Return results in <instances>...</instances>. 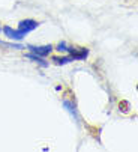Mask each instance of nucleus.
<instances>
[{
    "instance_id": "f257e3e1",
    "label": "nucleus",
    "mask_w": 138,
    "mask_h": 152,
    "mask_svg": "<svg viewBox=\"0 0 138 152\" xmlns=\"http://www.w3.org/2000/svg\"><path fill=\"white\" fill-rule=\"evenodd\" d=\"M3 33L11 41H21L23 38H26V35H27L24 32H21L20 29H12L11 26H5L3 27Z\"/></svg>"
},
{
    "instance_id": "1a4fd4ad",
    "label": "nucleus",
    "mask_w": 138,
    "mask_h": 152,
    "mask_svg": "<svg viewBox=\"0 0 138 152\" xmlns=\"http://www.w3.org/2000/svg\"><path fill=\"white\" fill-rule=\"evenodd\" d=\"M68 48H69V47H68L66 42H59V45H57V48H56V50H57V51H60V53H62V51H63V53H68Z\"/></svg>"
},
{
    "instance_id": "7ed1b4c3",
    "label": "nucleus",
    "mask_w": 138,
    "mask_h": 152,
    "mask_svg": "<svg viewBox=\"0 0 138 152\" xmlns=\"http://www.w3.org/2000/svg\"><path fill=\"white\" fill-rule=\"evenodd\" d=\"M62 104H63V107H65V110H66L69 115H71V118H72L77 124H80L81 118H80V115H78V110H77L75 104H74L72 101H69V99H63Z\"/></svg>"
},
{
    "instance_id": "20e7f679",
    "label": "nucleus",
    "mask_w": 138,
    "mask_h": 152,
    "mask_svg": "<svg viewBox=\"0 0 138 152\" xmlns=\"http://www.w3.org/2000/svg\"><path fill=\"white\" fill-rule=\"evenodd\" d=\"M69 56L72 57V60H84L89 56V50L87 48H75V47H69L68 48Z\"/></svg>"
},
{
    "instance_id": "f03ea898",
    "label": "nucleus",
    "mask_w": 138,
    "mask_h": 152,
    "mask_svg": "<svg viewBox=\"0 0 138 152\" xmlns=\"http://www.w3.org/2000/svg\"><path fill=\"white\" fill-rule=\"evenodd\" d=\"M39 24H41V23H38V21H35V20H32V18H26V20L20 21L18 29H20L21 32H24V33H30V32H33L35 29H38Z\"/></svg>"
},
{
    "instance_id": "0eeeda50",
    "label": "nucleus",
    "mask_w": 138,
    "mask_h": 152,
    "mask_svg": "<svg viewBox=\"0 0 138 152\" xmlns=\"http://www.w3.org/2000/svg\"><path fill=\"white\" fill-rule=\"evenodd\" d=\"M0 47H5V48H14V50H23L24 48V45L21 44H14V42H5L0 39Z\"/></svg>"
},
{
    "instance_id": "9d476101",
    "label": "nucleus",
    "mask_w": 138,
    "mask_h": 152,
    "mask_svg": "<svg viewBox=\"0 0 138 152\" xmlns=\"http://www.w3.org/2000/svg\"><path fill=\"white\" fill-rule=\"evenodd\" d=\"M0 32H2V27H0Z\"/></svg>"
},
{
    "instance_id": "39448f33",
    "label": "nucleus",
    "mask_w": 138,
    "mask_h": 152,
    "mask_svg": "<svg viewBox=\"0 0 138 152\" xmlns=\"http://www.w3.org/2000/svg\"><path fill=\"white\" fill-rule=\"evenodd\" d=\"M24 48H29L30 53L33 54H38L41 57H47L51 51H53V47L51 45H41V47H35V45H26Z\"/></svg>"
},
{
    "instance_id": "423d86ee",
    "label": "nucleus",
    "mask_w": 138,
    "mask_h": 152,
    "mask_svg": "<svg viewBox=\"0 0 138 152\" xmlns=\"http://www.w3.org/2000/svg\"><path fill=\"white\" fill-rule=\"evenodd\" d=\"M26 59H29V60H32V62H35V63H39L41 66H48V63L44 60V57H41V56H38V54L29 53V54H26Z\"/></svg>"
},
{
    "instance_id": "6e6552de",
    "label": "nucleus",
    "mask_w": 138,
    "mask_h": 152,
    "mask_svg": "<svg viewBox=\"0 0 138 152\" xmlns=\"http://www.w3.org/2000/svg\"><path fill=\"white\" fill-rule=\"evenodd\" d=\"M53 62L56 65H66V63H71L74 62L71 56H65V57H53Z\"/></svg>"
}]
</instances>
